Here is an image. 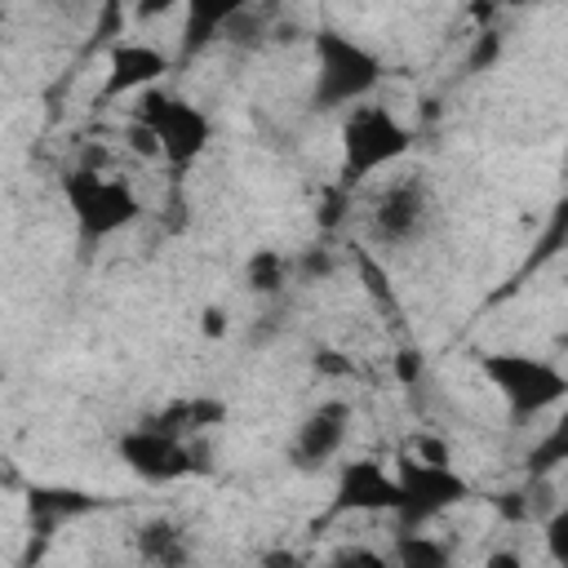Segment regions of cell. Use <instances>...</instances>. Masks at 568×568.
<instances>
[{
  "label": "cell",
  "mask_w": 568,
  "mask_h": 568,
  "mask_svg": "<svg viewBox=\"0 0 568 568\" xmlns=\"http://www.w3.org/2000/svg\"><path fill=\"white\" fill-rule=\"evenodd\" d=\"M333 564H373V568H382V564H386V555L364 550V546H346V550H337V555H333Z\"/></svg>",
  "instance_id": "obj_26"
},
{
  "label": "cell",
  "mask_w": 568,
  "mask_h": 568,
  "mask_svg": "<svg viewBox=\"0 0 568 568\" xmlns=\"http://www.w3.org/2000/svg\"><path fill=\"white\" fill-rule=\"evenodd\" d=\"M559 248H568V200H559V204H555V213H550V226L541 231L532 262H546V257H555Z\"/></svg>",
  "instance_id": "obj_19"
},
{
  "label": "cell",
  "mask_w": 568,
  "mask_h": 568,
  "mask_svg": "<svg viewBox=\"0 0 568 568\" xmlns=\"http://www.w3.org/2000/svg\"><path fill=\"white\" fill-rule=\"evenodd\" d=\"M115 448H120V462H124L133 475H142L146 484H173V479H186V475L200 470L191 439L169 435V430H160V426H151V422L124 430Z\"/></svg>",
  "instance_id": "obj_7"
},
{
  "label": "cell",
  "mask_w": 568,
  "mask_h": 568,
  "mask_svg": "<svg viewBox=\"0 0 568 568\" xmlns=\"http://www.w3.org/2000/svg\"><path fill=\"white\" fill-rule=\"evenodd\" d=\"M182 0H133V18L138 22H155V18H164V13H173Z\"/></svg>",
  "instance_id": "obj_25"
},
{
  "label": "cell",
  "mask_w": 568,
  "mask_h": 568,
  "mask_svg": "<svg viewBox=\"0 0 568 568\" xmlns=\"http://www.w3.org/2000/svg\"><path fill=\"white\" fill-rule=\"evenodd\" d=\"M546 550H550L555 564H568V506H559L546 519Z\"/></svg>",
  "instance_id": "obj_20"
},
{
  "label": "cell",
  "mask_w": 568,
  "mask_h": 568,
  "mask_svg": "<svg viewBox=\"0 0 568 568\" xmlns=\"http://www.w3.org/2000/svg\"><path fill=\"white\" fill-rule=\"evenodd\" d=\"M222 417H226V404H222V399H213V395H191V399L164 404V408L151 417V426L191 439V435H200V430H213Z\"/></svg>",
  "instance_id": "obj_13"
},
{
  "label": "cell",
  "mask_w": 568,
  "mask_h": 568,
  "mask_svg": "<svg viewBox=\"0 0 568 568\" xmlns=\"http://www.w3.org/2000/svg\"><path fill=\"white\" fill-rule=\"evenodd\" d=\"M346 430H351V408L342 399H324L320 408H311L302 417V426L293 435V462L302 470L333 462L342 453V444H346Z\"/></svg>",
  "instance_id": "obj_10"
},
{
  "label": "cell",
  "mask_w": 568,
  "mask_h": 568,
  "mask_svg": "<svg viewBox=\"0 0 568 568\" xmlns=\"http://www.w3.org/2000/svg\"><path fill=\"white\" fill-rule=\"evenodd\" d=\"M408 453H417L422 462H435V466H453V448L439 439V435H430V430H422V435H413V444H408Z\"/></svg>",
  "instance_id": "obj_21"
},
{
  "label": "cell",
  "mask_w": 568,
  "mask_h": 568,
  "mask_svg": "<svg viewBox=\"0 0 568 568\" xmlns=\"http://www.w3.org/2000/svg\"><path fill=\"white\" fill-rule=\"evenodd\" d=\"M315 373L324 377H351V359H342V351H315Z\"/></svg>",
  "instance_id": "obj_24"
},
{
  "label": "cell",
  "mask_w": 568,
  "mask_h": 568,
  "mask_svg": "<svg viewBox=\"0 0 568 568\" xmlns=\"http://www.w3.org/2000/svg\"><path fill=\"white\" fill-rule=\"evenodd\" d=\"M200 333H204V337H226V311H222V306H204Z\"/></svg>",
  "instance_id": "obj_27"
},
{
  "label": "cell",
  "mask_w": 568,
  "mask_h": 568,
  "mask_svg": "<svg viewBox=\"0 0 568 568\" xmlns=\"http://www.w3.org/2000/svg\"><path fill=\"white\" fill-rule=\"evenodd\" d=\"M479 368L497 386L515 422H528L555 408L559 399H568V373L555 368L550 359H537L524 351H493V355H479Z\"/></svg>",
  "instance_id": "obj_1"
},
{
  "label": "cell",
  "mask_w": 568,
  "mask_h": 568,
  "mask_svg": "<svg viewBox=\"0 0 568 568\" xmlns=\"http://www.w3.org/2000/svg\"><path fill=\"white\" fill-rule=\"evenodd\" d=\"M124 142H129V151H133V155H146V160H155V155H160V138H155V129H151V124H142V120H129Z\"/></svg>",
  "instance_id": "obj_22"
},
{
  "label": "cell",
  "mask_w": 568,
  "mask_h": 568,
  "mask_svg": "<svg viewBox=\"0 0 568 568\" xmlns=\"http://www.w3.org/2000/svg\"><path fill=\"white\" fill-rule=\"evenodd\" d=\"M426 209H430L426 204V186L417 178H399L377 195V204L368 213V231L386 248L390 244H413L426 231Z\"/></svg>",
  "instance_id": "obj_8"
},
{
  "label": "cell",
  "mask_w": 568,
  "mask_h": 568,
  "mask_svg": "<svg viewBox=\"0 0 568 568\" xmlns=\"http://www.w3.org/2000/svg\"><path fill=\"white\" fill-rule=\"evenodd\" d=\"M390 559H395V564H408V568H444V564H448V546H439V541H435L430 532H422V528H399Z\"/></svg>",
  "instance_id": "obj_18"
},
{
  "label": "cell",
  "mask_w": 568,
  "mask_h": 568,
  "mask_svg": "<svg viewBox=\"0 0 568 568\" xmlns=\"http://www.w3.org/2000/svg\"><path fill=\"white\" fill-rule=\"evenodd\" d=\"M395 475H399V510H395L399 528H426L430 519H439L444 510L470 497V484L453 466L422 462L417 453H399Z\"/></svg>",
  "instance_id": "obj_5"
},
{
  "label": "cell",
  "mask_w": 568,
  "mask_h": 568,
  "mask_svg": "<svg viewBox=\"0 0 568 568\" xmlns=\"http://www.w3.org/2000/svg\"><path fill=\"white\" fill-rule=\"evenodd\" d=\"M133 120L151 124L155 138H160V155L169 164H191L204 155L209 138H213V124L200 106H191L186 98H173V93H160V89H146L138 93V106H133Z\"/></svg>",
  "instance_id": "obj_6"
},
{
  "label": "cell",
  "mask_w": 568,
  "mask_h": 568,
  "mask_svg": "<svg viewBox=\"0 0 568 568\" xmlns=\"http://www.w3.org/2000/svg\"><path fill=\"white\" fill-rule=\"evenodd\" d=\"M293 266H297V275L306 280V275H315V271H320V275H328V266H333V262H328V253H324V248H320V253L311 248V253H306L302 262H293Z\"/></svg>",
  "instance_id": "obj_29"
},
{
  "label": "cell",
  "mask_w": 568,
  "mask_h": 568,
  "mask_svg": "<svg viewBox=\"0 0 568 568\" xmlns=\"http://www.w3.org/2000/svg\"><path fill=\"white\" fill-rule=\"evenodd\" d=\"M333 510H399V475L382 462H346L337 475Z\"/></svg>",
  "instance_id": "obj_11"
},
{
  "label": "cell",
  "mask_w": 568,
  "mask_h": 568,
  "mask_svg": "<svg viewBox=\"0 0 568 568\" xmlns=\"http://www.w3.org/2000/svg\"><path fill=\"white\" fill-rule=\"evenodd\" d=\"M27 506H31V519H40V528H53V524H62L71 515L93 510L98 501L84 497V493H71V488H31V501Z\"/></svg>",
  "instance_id": "obj_14"
},
{
  "label": "cell",
  "mask_w": 568,
  "mask_h": 568,
  "mask_svg": "<svg viewBox=\"0 0 568 568\" xmlns=\"http://www.w3.org/2000/svg\"><path fill=\"white\" fill-rule=\"evenodd\" d=\"M377 75H382V62L351 36H342V31L315 36V106L320 111L364 102L368 89L377 84Z\"/></svg>",
  "instance_id": "obj_2"
},
{
  "label": "cell",
  "mask_w": 568,
  "mask_h": 568,
  "mask_svg": "<svg viewBox=\"0 0 568 568\" xmlns=\"http://www.w3.org/2000/svg\"><path fill=\"white\" fill-rule=\"evenodd\" d=\"M408 146H413V133L386 106H377V102L346 106V120H342V160H346V173L355 182L368 178V173H377V169H386V164H395L399 155H408Z\"/></svg>",
  "instance_id": "obj_3"
},
{
  "label": "cell",
  "mask_w": 568,
  "mask_h": 568,
  "mask_svg": "<svg viewBox=\"0 0 568 568\" xmlns=\"http://www.w3.org/2000/svg\"><path fill=\"white\" fill-rule=\"evenodd\" d=\"M568 466V408L555 417V426L528 448V475L532 479H546L550 470Z\"/></svg>",
  "instance_id": "obj_17"
},
{
  "label": "cell",
  "mask_w": 568,
  "mask_h": 568,
  "mask_svg": "<svg viewBox=\"0 0 568 568\" xmlns=\"http://www.w3.org/2000/svg\"><path fill=\"white\" fill-rule=\"evenodd\" d=\"M293 275H297V266H293L284 253H275V248H257V253H248V262H244V280H248V288L262 293V297L280 293Z\"/></svg>",
  "instance_id": "obj_15"
},
{
  "label": "cell",
  "mask_w": 568,
  "mask_h": 568,
  "mask_svg": "<svg viewBox=\"0 0 568 568\" xmlns=\"http://www.w3.org/2000/svg\"><path fill=\"white\" fill-rule=\"evenodd\" d=\"M138 555L151 559V564H182L186 559V541H182V528L169 524V519H151L138 528Z\"/></svg>",
  "instance_id": "obj_16"
},
{
  "label": "cell",
  "mask_w": 568,
  "mask_h": 568,
  "mask_svg": "<svg viewBox=\"0 0 568 568\" xmlns=\"http://www.w3.org/2000/svg\"><path fill=\"white\" fill-rule=\"evenodd\" d=\"M169 71V58L155 44L142 40H120L106 53V80H102V98H129V93H146L160 84V75Z\"/></svg>",
  "instance_id": "obj_9"
},
{
  "label": "cell",
  "mask_w": 568,
  "mask_h": 568,
  "mask_svg": "<svg viewBox=\"0 0 568 568\" xmlns=\"http://www.w3.org/2000/svg\"><path fill=\"white\" fill-rule=\"evenodd\" d=\"M62 195H67V204H71L75 226H80L84 240H106V235L124 231L142 213L129 182L106 178L102 169H89V164H80V169L67 173Z\"/></svg>",
  "instance_id": "obj_4"
},
{
  "label": "cell",
  "mask_w": 568,
  "mask_h": 568,
  "mask_svg": "<svg viewBox=\"0 0 568 568\" xmlns=\"http://www.w3.org/2000/svg\"><path fill=\"white\" fill-rule=\"evenodd\" d=\"M497 53H501V36H497V31H484L479 44H475V53H470V67L484 71L488 62H497Z\"/></svg>",
  "instance_id": "obj_23"
},
{
  "label": "cell",
  "mask_w": 568,
  "mask_h": 568,
  "mask_svg": "<svg viewBox=\"0 0 568 568\" xmlns=\"http://www.w3.org/2000/svg\"><path fill=\"white\" fill-rule=\"evenodd\" d=\"M182 4H186L182 49H186V53H195V49H204L213 36H222V31L244 13V4H248V0H182Z\"/></svg>",
  "instance_id": "obj_12"
},
{
  "label": "cell",
  "mask_w": 568,
  "mask_h": 568,
  "mask_svg": "<svg viewBox=\"0 0 568 568\" xmlns=\"http://www.w3.org/2000/svg\"><path fill=\"white\" fill-rule=\"evenodd\" d=\"M417 373H422V355L417 351H399L395 355V377L399 382H417Z\"/></svg>",
  "instance_id": "obj_28"
}]
</instances>
